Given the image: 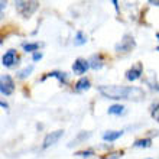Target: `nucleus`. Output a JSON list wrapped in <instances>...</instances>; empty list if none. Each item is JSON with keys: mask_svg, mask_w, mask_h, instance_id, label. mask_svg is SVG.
<instances>
[{"mask_svg": "<svg viewBox=\"0 0 159 159\" xmlns=\"http://www.w3.org/2000/svg\"><path fill=\"white\" fill-rule=\"evenodd\" d=\"M77 155H81V156H90V155H93V151H84V152H78Z\"/></svg>", "mask_w": 159, "mask_h": 159, "instance_id": "6ab92c4d", "label": "nucleus"}, {"mask_svg": "<svg viewBox=\"0 0 159 159\" xmlns=\"http://www.w3.org/2000/svg\"><path fill=\"white\" fill-rule=\"evenodd\" d=\"M156 51H159V46H158V48H156Z\"/></svg>", "mask_w": 159, "mask_h": 159, "instance_id": "5701e85b", "label": "nucleus"}, {"mask_svg": "<svg viewBox=\"0 0 159 159\" xmlns=\"http://www.w3.org/2000/svg\"><path fill=\"white\" fill-rule=\"evenodd\" d=\"M88 88H90V81H88V78L83 77V78H80L78 81H77V84H75L77 91H85Z\"/></svg>", "mask_w": 159, "mask_h": 159, "instance_id": "9b49d317", "label": "nucleus"}, {"mask_svg": "<svg viewBox=\"0 0 159 159\" xmlns=\"http://www.w3.org/2000/svg\"><path fill=\"white\" fill-rule=\"evenodd\" d=\"M88 68H90V62L83 58H78L74 62V65H72V71H74V74L81 75V74H85V71H87Z\"/></svg>", "mask_w": 159, "mask_h": 159, "instance_id": "0eeeda50", "label": "nucleus"}, {"mask_svg": "<svg viewBox=\"0 0 159 159\" xmlns=\"http://www.w3.org/2000/svg\"><path fill=\"white\" fill-rule=\"evenodd\" d=\"M2 83H0V91L3 96H10L15 90V83H13V80L10 78L9 75H2V80H0Z\"/></svg>", "mask_w": 159, "mask_h": 159, "instance_id": "20e7f679", "label": "nucleus"}, {"mask_svg": "<svg viewBox=\"0 0 159 159\" xmlns=\"http://www.w3.org/2000/svg\"><path fill=\"white\" fill-rule=\"evenodd\" d=\"M34 71V67H32V65H29V67H26L25 70H22V71H19V78H26V77L29 75L30 72Z\"/></svg>", "mask_w": 159, "mask_h": 159, "instance_id": "f3484780", "label": "nucleus"}, {"mask_svg": "<svg viewBox=\"0 0 159 159\" xmlns=\"http://www.w3.org/2000/svg\"><path fill=\"white\" fill-rule=\"evenodd\" d=\"M41 58H42V54H41V52H35V54H34V61H39Z\"/></svg>", "mask_w": 159, "mask_h": 159, "instance_id": "aec40b11", "label": "nucleus"}, {"mask_svg": "<svg viewBox=\"0 0 159 159\" xmlns=\"http://www.w3.org/2000/svg\"><path fill=\"white\" fill-rule=\"evenodd\" d=\"M90 62V67L94 68V70H98V68H101V65H103V58H101V55H93L91 61H88Z\"/></svg>", "mask_w": 159, "mask_h": 159, "instance_id": "f8f14e48", "label": "nucleus"}, {"mask_svg": "<svg viewBox=\"0 0 159 159\" xmlns=\"http://www.w3.org/2000/svg\"><path fill=\"white\" fill-rule=\"evenodd\" d=\"M151 143H152L151 139H139V140L134 142V146L136 148H149Z\"/></svg>", "mask_w": 159, "mask_h": 159, "instance_id": "2eb2a0df", "label": "nucleus"}, {"mask_svg": "<svg viewBox=\"0 0 159 159\" xmlns=\"http://www.w3.org/2000/svg\"><path fill=\"white\" fill-rule=\"evenodd\" d=\"M152 117L155 119L156 121H159V104L152 107Z\"/></svg>", "mask_w": 159, "mask_h": 159, "instance_id": "a211bd4d", "label": "nucleus"}, {"mask_svg": "<svg viewBox=\"0 0 159 159\" xmlns=\"http://www.w3.org/2000/svg\"><path fill=\"white\" fill-rule=\"evenodd\" d=\"M46 77H54V78H57L59 81V83H67V74H65V72H59V71H52V72H48V74H46L45 77H43V78L42 80H45Z\"/></svg>", "mask_w": 159, "mask_h": 159, "instance_id": "9d476101", "label": "nucleus"}, {"mask_svg": "<svg viewBox=\"0 0 159 159\" xmlns=\"http://www.w3.org/2000/svg\"><path fill=\"white\" fill-rule=\"evenodd\" d=\"M125 111V107L121 104H113L109 107V114H121Z\"/></svg>", "mask_w": 159, "mask_h": 159, "instance_id": "ddd939ff", "label": "nucleus"}, {"mask_svg": "<svg viewBox=\"0 0 159 159\" xmlns=\"http://www.w3.org/2000/svg\"><path fill=\"white\" fill-rule=\"evenodd\" d=\"M38 48H39L38 42H34V43L26 42V43H23V49H25V52H35V51H38Z\"/></svg>", "mask_w": 159, "mask_h": 159, "instance_id": "4468645a", "label": "nucleus"}, {"mask_svg": "<svg viewBox=\"0 0 159 159\" xmlns=\"http://www.w3.org/2000/svg\"><path fill=\"white\" fill-rule=\"evenodd\" d=\"M149 3L153 4V6H159V2H158V0H156V2H153V0H149Z\"/></svg>", "mask_w": 159, "mask_h": 159, "instance_id": "412c9836", "label": "nucleus"}, {"mask_svg": "<svg viewBox=\"0 0 159 159\" xmlns=\"http://www.w3.org/2000/svg\"><path fill=\"white\" fill-rule=\"evenodd\" d=\"M156 36H158V38H159V34H158V35H156Z\"/></svg>", "mask_w": 159, "mask_h": 159, "instance_id": "b1692460", "label": "nucleus"}, {"mask_svg": "<svg viewBox=\"0 0 159 159\" xmlns=\"http://www.w3.org/2000/svg\"><path fill=\"white\" fill-rule=\"evenodd\" d=\"M121 134H123L121 130H110V132H106V133L103 134V139H104V140H109V142H114V140H117V139L120 138Z\"/></svg>", "mask_w": 159, "mask_h": 159, "instance_id": "1a4fd4ad", "label": "nucleus"}, {"mask_svg": "<svg viewBox=\"0 0 159 159\" xmlns=\"http://www.w3.org/2000/svg\"><path fill=\"white\" fill-rule=\"evenodd\" d=\"M17 61V54L15 49H9L6 54L3 55V58H2V64H3L4 67H13Z\"/></svg>", "mask_w": 159, "mask_h": 159, "instance_id": "423d86ee", "label": "nucleus"}, {"mask_svg": "<svg viewBox=\"0 0 159 159\" xmlns=\"http://www.w3.org/2000/svg\"><path fill=\"white\" fill-rule=\"evenodd\" d=\"M134 39L133 36H130V35H125V38L120 41V43L116 45V51L117 52H129L134 48Z\"/></svg>", "mask_w": 159, "mask_h": 159, "instance_id": "7ed1b4c3", "label": "nucleus"}, {"mask_svg": "<svg viewBox=\"0 0 159 159\" xmlns=\"http://www.w3.org/2000/svg\"><path fill=\"white\" fill-rule=\"evenodd\" d=\"M62 134H64L62 130H55V132L48 133L45 136V139H43V145H42V146L46 149V148H49V146H52V145H55L59 139L62 138Z\"/></svg>", "mask_w": 159, "mask_h": 159, "instance_id": "39448f33", "label": "nucleus"}, {"mask_svg": "<svg viewBox=\"0 0 159 159\" xmlns=\"http://www.w3.org/2000/svg\"><path fill=\"white\" fill-rule=\"evenodd\" d=\"M15 6H16V10L23 17H29L39 7V3L38 2H16Z\"/></svg>", "mask_w": 159, "mask_h": 159, "instance_id": "f03ea898", "label": "nucleus"}, {"mask_svg": "<svg viewBox=\"0 0 159 159\" xmlns=\"http://www.w3.org/2000/svg\"><path fill=\"white\" fill-rule=\"evenodd\" d=\"M0 106H2V107H3V109H6V107H7V104H6V103H3V101H2V103H0Z\"/></svg>", "mask_w": 159, "mask_h": 159, "instance_id": "4be33fe9", "label": "nucleus"}, {"mask_svg": "<svg viewBox=\"0 0 159 159\" xmlns=\"http://www.w3.org/2000/svg\"><path fill=\"white\" fill-rule=\"evenodd\" d=\"M98 91L107 98L123 100V98H140L145 93L138 87H125V85H101Z\"/></svg>", "mask_w": 159, "mask_h": 159, "instance_id": "f257e3e1", "label": "nucleus"}, {"mask_svg": "<svg viewBox=\"0 0 159 159\" xmlns=\"http://www.w3.org/2000/svg\"><path fill=\"white\" fill-rule=\"evenodd\" d=\"M142 65L140 64H138L136 67H132L129 70V71L126 72V78L129 80V81H136L138 78H140V75H142Z\"/></svg>", "mask_w": 159, "mask_h": 159, "instance_id": "6e6552de", "label": "nucleus"}, {"mask_svg": "<svg viewBox=\"0 0 159 159\" xmlns=\"http://www.w3.org/2000/svg\"><path fill=\"white\" fill-rule=\"evenodd\" d=\"M85 42H87V36H85L83 32H77V36H75L74 43H75V45H84Z\"/></svg>", "mask_w": 159, "mask_h": 159, "instance_id": "dca6fc26", "label": "nucleus"}]
</instances>
